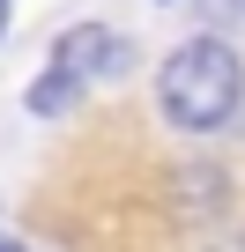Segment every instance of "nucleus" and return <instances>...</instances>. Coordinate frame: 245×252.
Instances as JSON below:
<instances>
[{"mask_svg":"<svg viewBox=\"0 0 245 252\" xmlns=\"http://www.w3.org/2000/svg\"><path fill=\"white\" fill-rule=\"evenodd\" d=\"M245 111V60L223 30H193L164 52L156 67V119L171 134H223V126Z\"/></svg>","mask_w":245,"mask_h":252,"instance_id":"f257e3e1","label":"nucleus"},{"mask_svg":"<svg viewBox=\"0 0 245 252\" xmlns=\"http://www.w3.org/2000/svg\"><path fill=\"white\" fill-rule=\"evenodd\" d=\"M164 208L178 230H215L223 208H230V171L223 163H178L171 186H164Z\"/></svg>","mask_w":245,"mask_h":252,"instance_id":"f03ea898","label":"nucleus"},{"mask_svg":"<svg viewBox=\"0 0 245 252\" xmlns=\"http://www.w3.org/2000/svg\"><path fill=\"white\" fill-rule=\"evenodd\" d=\"M127 37L119 30H104V23H82V30H60V45H52V67H74V74H89V82H111V74H127Z\"/></svg>","mask_w":245,"mask_h":252,"instance_id":"7ed1b4c3","label":"nucleus"},{"mask_svg":"<svg viewBox=\"0 0 245 252\" xmlns=\"http://www.w3.org/2000/svg\"><path fill=\"white\" fill-rule=\"evenodd\" d=\"M82 96H89V74H74V67H52V60H45V74L30 82V96H23V104H30L37 119H60V111H82Z\"/></svg>","mask_w":245,"mask_h":252,"instance_id":"20e7f679","label":"nucleus"},{"mask_svg":"<svg viewBox=\"0 0 245 252\" xmlns=\"http://www.w3.org/2000/svg\"><path fill=\"white\" fill-rule=\"evenodd\" d=\"M201 252H245V230H215V237H208Z\"/></svg>","mask_w":245,"mask_h":252,"instance_id":"39448f33","label":"nucleus"},{"mask_svg":"<svg viewBox=\"0 0 245 252\" xmlns=\"http://www.w3.org/2000/svg\"><path fill=\"white\" fill-rule=\"evenodd\" d=\"M208 15L215 23H245V0H208Z\"/></svg>","mask_w":245,"mask_h":252,"instance_id":"423d86ee","label":"nucleus"},{"mask_svg":"<svg viewBox=\"0 0 245 252\" xmlns=\"http://www.w3.org/2000/svg\"><path fill=\"white\" fill-rule=\"evenodd\" d=\"M0 252H30V245H23V237H8V230H0Z\"/></svg>","mask_w":245,"mask_h":252,"instance_id":"0eeeda50","label":"nucleus"},{"mask_svg":"<svg viewBox=\"0 0 245 252\" xmlns=\"http://www.w3.org/2000/svg\"><path fill=\"white\" fill-rule=\"evenodd\" d=\"M0 30H8V0H0Z\"/></svg>","mask_w":245,"mask_h":252,"instance_id":"6e6552de","label":"nucleus"}]
</instances>
